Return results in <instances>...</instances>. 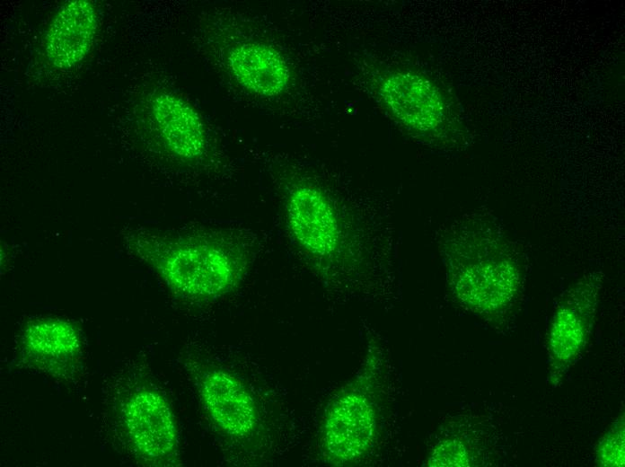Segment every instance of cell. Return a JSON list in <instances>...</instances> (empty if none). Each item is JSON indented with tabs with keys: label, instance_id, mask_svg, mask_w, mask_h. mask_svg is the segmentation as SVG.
Returning <instances> with one entry per match:
<instances>
[{
	"label": "cell",
	"instance_id": "5bb4252c",
	"mask_svg": "<svg viewBox=\"0 0 625 467\" xmlns=\"http://www.w3.org/2000/svg\"><path fill=\"white\" fill-rule=\"evenodd\" d=\"M601 458L605 465H622L624 463V436L621 428L614 430L601 448Z\"/></svg>",
	"mask_w": 625,
	"mask_h": 467
},
{
	"label": "cell",
	"instance_id": "7c38bea8",
	"mask_svg": "<svg viewBox=\"0 0 625 467\" xmlns=\"http://www.w3.org/2000/svg\"><path fill=\"white\" fill-rule=\"evenodd\" d=\"M584 318L577 305H565L555 315L550 330V348L559 360L572 357L580 348L585 336Z\"/></svg>",
	"mask_w": 625,
	"mask_h": 467
},
{
	"label": "cell",
	"instance_id": "4fadbf2b",
	"mask_svg": "<svg viewBox=\"0 0 625 467\" xmlns=\"http://www.w3.org/2000/svg\"><path fill=\"white\" fill-rule=\"evenodd\" d=\"M430 466H468L469 459L465 446L457 440H445L439 444L429 457Z\"/></svg>",
	"mask_w": 625,
	"mask_h": 467
},
{
	"label": "cell",
	"instance_id": "9c48e42d",
	"mask_svg": "<svg viewBox=\"0 0 625 467\" xmlns=\"http://www.w3.org/2000/svg\"><path fill=\"white\" fill-rule=\"evenodd\" d=\"M227 60L236 81L255 94L274 97L288 87L289 66L281 53L268 45L241 43L230 51Z\"/></svg>",
	"mask_w": 625,
	"mask_h": 467
},
{
	"label": "cell",
	"instance_id": "30bf717a",
	"mask_svg": "<svg viewBox=\"0 0 625 467\" xmlns=\"http://www.w3.org/2000/svg\"><path fill=\"white\" fill-rule=\"evenodd\" d=\"M151 110L160 136L172 154L192 160L204 153V124L189 102L173 93H161L152 100Z\"/></svg>",
	"mask_w": 625,
	"mask_h": 467
},
{
	"label": "cell",
	"instance_id": "8fae6325",
	"mask_svg": "<svg viewBox=\"0 0 625 467\" xmlns=\"http://www.w3.org/2000/svg\"><path fill=\"white\" fill-rule=\"evenodd\" d=\"M22 343L30 353L48 358L73 356L80 348L75 327L57 319L40 320L30 325L23 334Z\"/></svg>",
	"mask_w": 625,
	"mask_h": 467
},
{
	"label": "cell",
	"instance_id": "52a82bcc",
	"mask_svg": "<svg viewBox=\"0 0 625 467\" xmlns=\"http://www.w3.org/2000/svg\"><path fill=\"white\" fill-rule=\"evenodd\" d=\"M286 222L298 245L320 262L331 263L340 253L341 226L329 197L312 184H299L288 193Z\"/></svg>",
	"mask_w": 625,
	"mask_h": 467
},
{
	"label": "cell",
	"instance_id": "6da1fadb",
	"mask_svg": "<svg viewBox=\"0 0 625 467\" xmlns=\"http://www.w3.org/2000/svg\"><path fill=\"white\" fill-rule=\"evenodd\" d=\"M137 253L175 295L192 301H215L233 293L244 280L250 250L230 234L193 236L145 235Z\"/></svg>",
	"mask_w": 625,
	"mask_h": 467
},
{
	"label": "cell",
	"instance_id": "ba28073f",
	"mask_svg": "<svg viewBox=\"0 0 625 467\" xmlns=\"http://www.w3.org/2000/svg\"><path fill=\"white\" fill-rule=\"evenodd\" d=\"M97 11L88 0H70L56 12L46 32L44 50L52 66L70 69L89 53L97 31Z\"/></svg>",
	"mask_w": 625,
	"mask_h": 467
},
{
	"label": "cell",
	"instance_id": "277c9868",
	"mask_svg": "<svg viewBox=\"0 0 625 467\" xmlns=\"http://www.w3.org/2000/svg\"><path fill=\"white\" fill-rule=\"evenodd\" d=\"M471 234L462 237L464 242L454 243L462 251L455 259L452 285L464 305L479 313H491L508 305L517 290L514 247L491 220Z\"/></svg>",
	"mask_w": 625,
	"mask_h": 467
},
{
	"label": "cell",
	"instance_id": "3957f363",
	"mask_svg": "<svg viewBox=\"0 0 625 467\" xmlns=\"http://www.w3.org/2000/svg\"><path fill=\"white\" fill-rule=\"evenodd\" d=\"M199 403L215 432L236 454L251 462L267 445L262 406L249 383L209 358L188 361Z\"/></svg>",
	"mask_w": 625,
	"mask_h": 467
},
{
	"label": "cell",
	"instance_id": "7a4b0ae2",
	"mask_svg": "<svg viewBox=\"0 0 625 467\" xmlns=\"http://www.w3.org/2000/svg\"><path fill=\"white\" fill-rule=\"evenodd\" d=\"M383 350L369 348L357 374L326 406L319 447L328 464L359 463L376 447L383 420Z\"/></svg>",
	"mask_w": 625,
	"mask_h": 467
},
{
	"label": "cell",
	"instance_id": "8992f818",
	"mask_svg": "<svg viewBox=\"0 0 625 467\" xmlns=\"http://www.w3.org/2000/svg\"><path fill=\"white\" fill-rule=\"evenodd\" d=\"M382 103L406 128L423 136L442 133L449 107L440 89L427 76L412 71L384 74L377 86Z\"/></svg>",
	"mask_w": 625,
	"mask_h": 467
},
{
	"label": "cell",
	"instance_id": "5b68a950",
	"mask_svg": "<svg viewBox=\"0 0 625 467\" xmlns=\"http://www.w3.org/2000/svg\"><path fill=\"white\" fill-rule=\"evenodd\" d=\"M121 412L128 438L144 463L160 467L181 463L176 418L161 391L150 385L138 387Z\"/></svg>",
	"mask_w": 625,
	"mask_h": 467
}]
</instances>
